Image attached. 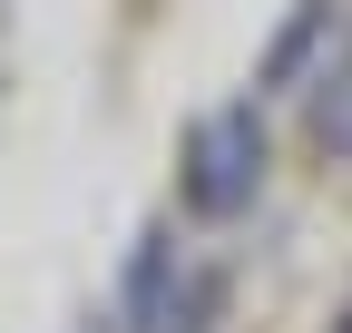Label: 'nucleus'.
I'll list each match as a JSON object with an SVG mask.
<instances>
[{"mask_svg":"<svg viewBox=\"0 0 352 333\" xmlns=\"http://www.w3.org/2000/svg\"><path fill=\"white\" fill-rule=\"evenodd\" d=\"M226 304H235V275L196 255L186 275H176V294L157 304V323H147V333H215V323H226Z\"/></svg>","mask_w":352,"mask_h":333,"instance_id":"39448f33","label":"nucleus"},{"mask_svg":"<svg viewBox=\"0 0 352 333\" xmlns=\"http://www.w3.org/2000/svg\"><path fill=\"white\" fill-rule=\"evenodd\" d=\"M303 128H314V147H323L333 166H352V39L323 59L314 89H303Z\"/></svg>","mask_w":352,"mask_h":333,"instance_id":"20e7f679","label":"nucleus"},{"mask_svg":"<svg viewBox=\"0 0 352 333\" xmlns=\"http://www.w3.org/2000/svg\"><path fill=\"white\" fill-rule=\"evenodd\" d=\"M333 30H342V0H294L284 30L254 59V98H303L323 78V59H333Z\"/></svg>","mask_w":352,"mask_h":333,"instance_id":"f03ea898","label":"nucleus"},{"mask_svg":"<svg viewBox=\"0 0 352 333\" xmlns=\"http://www.w3.org/2000/svg\"><path fill=\"white\" fill-rule=\"evenodd\" d=\"M186 216H206V226H226V216H245L254 206V186H264V108L254 98H226V108H206L196 128H186Z\"/></svg>","mask_w":352,"mask_h":333,"instance_id":"f257e3e1","label":"nucleus"},{"mask_svg":"<svg viewBox=\"0 0 352 333\" xmlns=\"http://www.w3.org/2000/svg\"><path fill=\"white\" fill-rule=\"evenodd\" d=\"M333 333H352V304H342V314H333Z\"/></svg>","mask_w":352,"mask_h":333,"instance_id":"423d86ee","label":"nucleus"},{"mask_svg":"<svg viewBox=\"0 0 352 333\" xmlns=\"http://www.w3.org/2000/svg\"><path fill=\"white\" fill-rule=\"evenodd\" d=\"M176 275H186V255H176V226H147V235H138V255H127V294H118L127 333H147V323H157V304L176 294Z\"/></svg>","mask_w":352,"mask_h":333,"instance_id":"7ed1b4c3","label":"nucleus"}]
</instances>
